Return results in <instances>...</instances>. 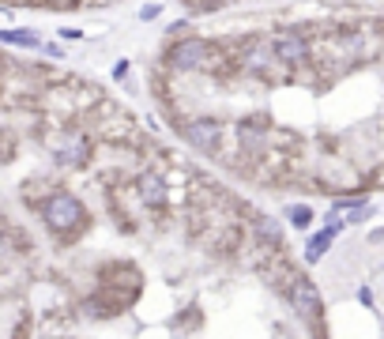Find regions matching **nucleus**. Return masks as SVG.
<instances>
[{"label": "nucleus", "instance_id": "obj_1", "mask_svg": "<svg viewBox=\"0 0 384 339\" xmlns=\"http://www.w3.org/2000/svg\"><path fill=\"white\" fill-rule=\"evenodd\" d=\"M38 215H42L46 230L53 234V238H61V241L79 238V234L87 230V223H90L83 200H79L76 192H64V189L49 192V197L42 200V207H38Z\"/></svg>", "mask_w": 384, "mask_h": 339}, {"label": "nucleus", "instance_id": "obj_2", "mask_svg": "<svg viewBox=\"0 0 384 339\" xmlns=\"http://www.w3.org/2000/svg\"><path fill=\"white\" fill-rule=\"evenodd\" d=\"M207 61H211V46L204 38H181V42H174L170 53H166V64L174 72H204Z\"/></svg>", "mask_w": 384, "mask_h": 339}, {"label": "nucleus", "instance_id": "obj_3", "mask_svg": "<svg viewBox=\"0 0 384 339\" xmlns=\"http://www.w3.org/2000/svg\"><path fill=\"white\" fill-rule=\"evenodd\" d=\"M286 298H290V306H294L306 320H321V313H324V298L321 291H316V283L306 279V276H294L286 286Z\"/></svg>", "mask_w": 384, "mask_h": 339}, {"label": "nucleus", "instance_id": "obj_4", "mask_svg": "<svg viewBox=\"0 0 384 339\" xmlns=\"http://www.w3.org/2000/svg\"><path fill=\"white\" fill-rule=\"evenodd\" d=\"M49 151L61 166H87L90 159V140L83 132H61L57 140H49Z\"/></svg>", "mask_w": 384, "mask_h": 339}, {"label": "nucleus", "instance_id": "obj_5", "mask_svg": "<svg viewBox=\"0 0 384 339\" xmlns=\"http://www.w3.org/2000/svg\"><path fill=\"white\" fill-rule=\"evenodd\" d=\"M185 140H189L196 151L211 155L222 140V121H215V117H192V121L185 125Z\"/></svg>", "mask_w": 384, "mask_h": 339}, {"label": "nucleus", "instance_id": "obj_6", "mask_svg": "<svg viewBox=\"0 0 384 339\" xmlns=\"http://www.w3.org/2000/svg\"><path fill=\"white\" fill-rule=\"evenodd\" d=\"M271 49H275V61L286 64V68H306L309 64V42L301 34H279Z\"/></svg>", "mask_w": 384, "mask_h": 339}, {"label": "nucleus", "instance_id": "obj_7", "mask_svg": "<svg viewBox=\"0 0 384 339\" xmlns=\"http://www.w3.org/2000/svg\"><path fill=\"white\" fill-rule=\"evenodd\" d=\"M347 226L339 215H328V226L321 230V234H313L309 238V245H306V264H321V260L328 256V245H332L336 238H339V230Z\"/></svg>", "mask_w": 384, "mask_h": 339}, {"label": "nucleus", "instance_id": "obj_8", "mask_svg": "<svg viewBox=\"0 0 384 339\" xmlns=\"http://www.w3.org/2000/svg\"><path fill=\"white\" fill-rule=\"evenodd\" d=\"M271 64H275V49H271V42H249V46L242 49V68H245V72L268 75Z\"/></svg>", "mask_w": 384, "mask_h": 339}, {"label": "nucleus", "instance_id": "obj_9", "mask_svg": "<svg viewBox=\"0 0 384 339\" xmlns=\"http://www.w3.org/2000/svg\"><path fill=\"white\" fill-rule=\"evenodd\" d=\"M136 192H140V200L147 204V207H155V212H162V207L170 204V189H166V181L158 177V174H140Z\"/></svg>", "mask_w": 384, "mask_h": 339}, {"label": "nucleus", "instance_id": "obj_10", "mask_svg": "<svg viewBox=\"0 0 384 339\" xmlns=\"http://www.w3.org/2000/svg\"><path fill=\"white\" fill-rule=\"evenodd\" d=\"M253 230L260 245H268V249H283V223L271 215H253Z\"/></svg>", "mask_w": 384, "mask_h": 339}, {"label": "nucleus", "instance_id": "obj_11", "mask_svg": "<svg viewBox=\"0 0 384 339\" xmlns=\"http://www.w3.org/2000/svg\"><path fill=\"white\" fill-rule=\"evenodd\" d=\"M283 219H286V223L294 226V230H309L313 219H316V212H313L309 204H290L286 212H283Z\"/></svg>", "mask_w": 384, "mask_h": 339}, {"label": "nucleus", "instance_id": "obj_12", "mask_svg": "<svg viewBox=\"0 0 384 339\" xmlns=\"http://www.w3.org/2000/svg\"><path fill=\"white\" fill-rule=\"evenodd\" d=\"M0 46L34 49V46H38V34H34V31H0Z\"/></svg>", "mask_w": 384, "mask_h": 339}, {"label": "nucleus", "instance_id": "obj_13", "mask_svg": "<svg viewBox=\"0 0 384 339\" xmlns=\"http://www.w3.org/2000/svg\"><path fill=\"white\" fill-rule=\"evenodd\" d=\"M237 140H242L249 151H260L264 143H268V136H264L260 128H253V125H242V128H237Z\"/></svg>", "mask_w": 384, "mask_h": 339}, {"label": "nucleus", "instance_id": "obj_14", "mask_svg": "<svg viewBox=\"0 0 384 339\" xmlns=\"http://www.w3.org/2000/svg\"><path fill=\"white\" fill-rule=\"evenodd\" d=\"M158 16H162V8H158V4H147L140 11V19H158Z\"/></svg>", "mask_w": 384, "mask_h": 339}, {"label": "nucleus", "instance_id": "obj_15", "mask_svg": "<svg viewBox=\"0 0 384 339\" xmlns=\"http://www.w3.org/2000/svg\"><path fill=\"white\" fill-rule=\"evenodd\" d=\"M113 75H117V80H125V75H128V61H117L113 64Z\"/></svg>", "mask_w": 384, "mask_h": 339}, {"label": "nucleus", "instance_id": "obj_16", "mask_svg": "<svg viewBox=\"0 0 384 339\" xmlns=\"http://www.w3.org/2000/svg\"><path fill=\"white\" fill-rule=\"evenodd\" d=\"M358 302L362 306H373V291H369V286H362V291H358Z\"/></svg>", "mask_w": 384, "mask_h": 339}]
</instances>
